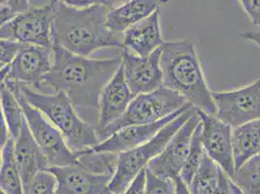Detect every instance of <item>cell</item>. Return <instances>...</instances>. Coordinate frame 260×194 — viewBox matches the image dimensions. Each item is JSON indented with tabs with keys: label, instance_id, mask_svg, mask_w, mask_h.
Returning <instances> with one entry per match:
<instances>
[{
	"label": "cell",
	"instance_id": "34",
	"mask_svg": "<svg viewBox=\"0 0 260 194\" xmlns=\"http://www.w3.org/2000/svg\"><path fill=\"white\" fill-rule=\"evenodd\" d=\"M2 82L3 81L0 80V83H2ZM10 138L11 137L9 134V130L7 127L6 121H5L2 110H1V105H0V146L3 148Z\"/></svg>",
	"mask_w": 260,
	"mask_h": 194
},
{
	"label": "cell",
	"instance_id": "43",
	"mask_svg": "<svg viewBox=\"0 0 260 194\" xmlns=\"http://www.w3.org/2000/svg\"><path fill=\"white\" fill-rule=\"evenodd\" d=\"M0 194H5L3 191H2V190H1V188H0Z\"/></svg>",
	"mask_w": 260,
	"mask_h": 194
},
{
	"label": "cell",
	"instance_id": "24",
	"mask_svg": "<svg viewBox=\"0 0 260 194\" xmlns=\"http://www.w3.org/2000/svg\"><path fill=\"white\" fill-rule=\"evenodd\" d=\"M230 180L243 194H259V154L243 163Z\"/></svg>",
	"mask_w": 260,
	"mask_h": 194
},
{
	"label": "cell",
	"instance_id": "33",
	"mask_svg": "<svg viewBox=\"0 0 260 194\" xmlns=\"http://www.w3.org/2000/svg\"><path fill=\"white\" fill-rule=\"evenodd\" d=\"M214 194H233L232 186H231V180L220 168H219V174H218V183H217V189L215 190Z\"/></svg>",
	"mask_w": 260,
	"mask_h": 194
},
{
	"label": "cell",
	"instance_id": "19",
	"mask_svg": "<svg viewBox=\"0 0 260 194\" xmlns=\"http://www.w3.org/2000/svg\"><path fill=\"white\" fill-rule=\"evenodd\" d=\"M169 0H128L109 10L106 26L110 31L122 34L126 29L159 10Z\"/></svg>",
	"mask_w": 260,
	"mask_h": 194
},
{
	"label": "cell",
	"instance_id": "10",
	"mask_svg": "<svg viewBox=\"0 0 260 194\" xmlns=\"http://www.w3.org/2000/svg\"><path fill=\"white\" fill-rule=\"evenodd\" d=\"M216 117L231 128L259 119V79L238 89L212 92Z\"/></svg>",
	"mask_w": 260,
	"mask_h": 194
},
{
	"label": "cell",
	"instance_id": "9",
	"mask_svg": "<svg viewBox=\"0 0 260 194\" xmlns=\"http://www.w3.org/2000/svg\"><path fill=\"white\" fill-rule=\"evenodd\" d=\"M53 63V49L23 44L14 59L6 65V81L43 92L44 82Z\"/></svg>",
	"mask_w": 260,
	"mask_h": 194
},
{
	"label": "cell",
	"instance_id": "2",
	"mask_svg": "<svg viewBox=\"0 0 260 194\" xmlns=\"http://www.w3.org/2000/svg\"><path fill=\"white\" fill-rule=\"evenodd\" d=\"M54 44L72 54L88 56L104 48L122 49V34L106 26L109 10L105 6L78 9L54 0Z\"/></svg>",
	"mask_w": 260,
	"mask_h": 194
},
{
	"label": "cell",
	"instance_id": "36",
	"mask_svg": "<svg viewBox=\"0 0 260 194\" xmlns=\"http://www.w3.org/2000/svg\"><path fill=\"white\" fill-rule=\"evenodd\" d=\"M16 14L14 12L11 11V9L7 6H2L0 7V27L8 22L10 21L12 18L15 16Z\"/></svg>",
	"mask_w": 260,
	"mask_h": 194
},
{
	"label": "cell",
	"instance_id": "16",
	"mask_svg": "<svg viewBox=\"0 0 260 194\" xmlns=\"http://www.w3.org/2000/svg\"><path fill=\"white\" fill-rule=\"evenodd\" d=\"M134 97L124 80L120 63L99 95L96 130H103L119 119Z\"/></svg>",
	"mask_w": 260,
	"mask_h": 194
},
{
	"label": "cell",
	"instance_id": "8",
	"mask_svg": "<svg viewBox=\"0 0 260 194\" xmlns=\"http://www.w3.org/2000/svg\"><path fill=\"white\" fill-rule=\"evenodd\" d=\"M54 2L16 14L0 27V38L53 49Z\"/></svg>",
	"mask_w": 260,
	"mask_h": 194
},
{
	"label": "cell",
	"instance_id": "40",
	"mask_svg": "<svg viewBox=\"0 0 260 194\" xmlns=\"http://www.w3.org/2000/svg\"><path fill=\"white\" fill-rule=\"evenodd\" d=\"M7 1L8 0H0V6H6L7 5Z\"/></svg>",
	"mask_w": 260,
	"mask_h": 194
},
{
	"label": "cell",
	"instance_id": "31",
	"mask_svg": "<svg viewBox=\"0 0 260 194\" xmlns=\"http://www.w3.org/2000/svg\"><path fill=\"white\" fill-rule=\"evenodd\" d=\"M250 21L255 25H259L260 4L259 0H239Z\"/></svg>",
	"mask_w": 260,
	"mask_h": 194
},
{
	"label": "cell",
	"instance_id": "22",
	"mask_svg": "<svg viewBox=\"0 0 260 194\" xmlns=\"http://www.w3.org/2000/svg\"><path fill=\"white\" fill-rule=\"evenodd\" d=\"M219 166L206 152L192 177L187 189L190 194H214L218 183Z\"/></svg>",
	"mask_w": 260,
	"mask_h": 194
},
{
	"label": "cell",
	"instance_id": "12",
	"mask_svg": "<svg viewBox=\"0 0 260 194\" xmlns=\"http://www.w3.org/2000/svg\"><path fill=\"white\" fill-rule=\"evenodd\" d=\"M190 107H193V106L189 103H185L184 106L180 110H178L177 112L155 122L123 127L121 130L116 131L112 135H110L105 140L99 142L96 146L89 149H85L83 151H77L74 154L78 158L79 156L87 153L111 152V153L119 154L120 152L132 150L142 144L146 143L147 141L152 139V137L161 130L163 126H165L171 120H173L179 115H181L186 109Z\"/></svg>",
	"mask_w": 260,
	"mask_h": 194
},
{
	"label": "cell",
	"instance_id": "37",
	"mask_svg": "<svg viewBox=\"0 0 260 194\" xmlns=\"http://www.w3.org/2000/svg\"><path fill=\"white\" fill-rule=\"evenodd\" d=\"M174 183H175L176 194H190L187 189V186L181 181L179 177L174 180Z\"/></svg>",
	"mask_w": 260,
	"mask_h": 194
},
{
	"label": "cell",
	"instance_id": "25",
	"mask_svg": "<svg viewBox=\"0 0 260 194\" xmlns=\"http://www.w3.org/2000/svg\"><path fill=\"white\" fill-rule=\"evenodd\" d=\"M204 152L205 151L203 149L201 139V124L199 122L192 133L188 153L179 175V178L186 186L189 184L192 177L194 176Z\"/></svg>",
	"mask_w": 260,
	"mask_h": 194
},
{
	"label": "cell",
	"instance_id": "5",
	"mask_svg": "<svg viewBox=\"0 0 260 194\" xmlns=\"http://www.w3.org/2000/svg\"><path fill=\"white\" fill-rule=\"evenodd\" d=\"M195 112V107L186 109L181 115L163 126L152 139L140 146L119 153L117 168L114 173L108 189L110 194H122L133 179L147 167L188 118Z\"/></svg>",
	"mask_w": 260,
	"mask_h": 194
},
{
	"label": "cell",
	"instance_id": "20",
	"mask_svg": "<svg viewBox=\"0 0 260 194\" xmlns=\"http://www.w3.org/2000/svg\"><path fill=\"white\" fill-rule=\"evenodd\" d=\"M259 119L231 130V146L235 170L251 157L259 154Z\"/></svg>",
	"mask_w": 260,
	"mask_h": 194
},
{
	"label": "cell",
	"instance_id": "38",
	"mask_svg": "<svg viewBox=\"0 0 260 194\" xmlns=\"http://www.w3.org/2000/svg\"><path fill=\"white\" fill-rule=\"evenodd\" d=\"M242 36L244 38H247L249 40L253 41L254 43L259 45V33H242Z\"/></svg>",
	"mask_w": 260,
	"mask_h": 194
},
{
	"label": "cell",
	"instance_id": "6",
	"mask_svg": "<svg viewBox=\"0 0 260 194\" xmlns=\"http://www.w3.org/2000/svg\"><path fill=\"white\" fill-rule=\"evenodd\" d=\"M185 99L161 86L149 93L138 94L132 99L123 115L103 130H96L98 139L105 140L123 127L155 122L182 108Z\"/></svg>",
	"mask_w": 260,
	"mask_h": 194
},
{
	"label": "cell",
	"instance_id": "35",
	"mask_svg": "<svg viewBox=\"0 0 260 194\" xmlns=\"http://www.w3.org/2000/svg\"><path fill=\"white\" fill-rule=\"evenodd\" d=\"M28 0H8L7 1V7L11 9L12 12L15 14L21 13V12L25 11L28 9Z\"/></svg>",
	"mask_w": 260,
	"mask_h": 194
},
{
	"label": "cell",
	"instance_id": "23",
	"mask_svg": "<svg viewBox=\"0 0 260 194\" xmlns=\"http://www.w3.org/2000/svg\"><path fill=\"white\" fill-rule=\"evenodd\" d=\"M0 105L10 137L15 140L21 131L24 118L20 103L4 82L0 83Z\"/></svg>",
	"mask_w": 260,
	"mask_h": 194
},
{
	"label": "cell",
	"instance_id": "21",
	"mask_svg": "<svg viewBox=\"0 0 260 194\" xmlns=\"http://www.w3.org/2000/svg\"><path fill=\"white\" fill-rule=\"evenodd\" d=\"M0 188L5 194H23L21 174L14 155V140L10 138L2 149Z\"/></svg>",
	"mask_w": 260,
	"mask_h": 194
},
{
	"label": "cell",
	"instance_id": "13",
	"mask_svg": "<svg viewBox=\"0 0 260 194\" xmlns=\"http://www.w3.org/2000/svg\"><path fill=\"white\" fill-rule=\"evenodd\" d=\"M195 110L200 119L201 139L204 151L231 179L235 171L231 146L232 128L216 116L200 109Z\"/></svg>",
	"mask_w": 260,
	"mask_h": 194
},
{
	"label": "cell",
	"instance_id": "29",
	"mask_svg": "<svg viewBox=\"0 0 260 194\" xmlns=\"http://www.w3.org/2000/svg\"><path fill=\"white\" fill-rule=\"evenodd\" d=\"M59 1H61L67 6L74 7L78 9L100 5V6H105L111 10L123 4L128 0H59Z\"/></svg>",
	"mask_w": 260,
	"mask_h": 194
},
{
	"label": "cell",
	"instance_id": "42",
	"mask_svg": "<svg viewBox=\"0 0 260 194\" xmlns=\"http://www.w3.org/2000/svg\"><path fill=\"white\" fill-rule=\"evenodd\" d=\"M4 66H5V65L0 64V70H1V69H2Z\"/></svg>",
	"mask_w": 260,
	"mask_h": 194
},
{
	"label": "cell",
	"instance_id": "41",
	"mask_svg": "<svg viewBox=\"0 0 260 194\" xmlns=\"http://www.w3.org/2000/svg\"><path fill=\"white\" fill-rule=\"evenodd\" d=\"M2 147L0 146V166H1V161H2Z\"/></svg>",
	"mask_w": 260,
	"mask_h": 194
},
{
	"label": "cell",
	"instance_id": "39",
	"mask_svg": "<svg viewBox=\"0 0 260 194\" xmlns=\"http://www.w3.org/2000/svg\"><path fill=\"white\" fill-rule=\"evenodd\" d=\"M231 186H232V191H233V194H243L241 192V190L239 189L238 187L233 183L232 181H231Z\"/></svg>",
	"mask_w": 260,
	"mask_h": 194
},
{
	"label": "cell",
	"instance_id": "11",
	"mask_svg": "<svg viewBox=\"0 0 260 194\" xmlns=\"http://www.w3.org/2000/svg\"><path fill=\"white\" fill-rule=\"evenodd\" d=\"M199 122L200 119L195 110L194 113L167 142L159 154L149 162L146 169L160 179L174 181L178 178L188 153L192 133Z\"/></svg>",
	"mask_w": 260,
	"mask_h": 194
},
{
	"label": "cell",
	"instance_id": "17",
	"mask_svg": "<svg viewBox=\"0 0 260 194\" xmlns=\"http://www.w3.org/2000/svg\"><path fill=\"white\" fill-rule=\"evenodd\" d=\"M163 43L158 10L122 33V50L138 56L150 55Z\"/></svg>",
	"mask_w": 260,
	"mask_h": 194
},
{
	"label": "cell",
	"instance_id": "3",
	"mask_svg": "<svg viewBox=\"0 0 260 194\" xmlns=\"http://www.w3.org/2000/svg\"><path fill=\"white\" fill-rule=\"evenodd\" d=\"M160 49L162 86L195 108L215 116L216 106L193 43L188 39L164 42Z\"/></svg>",
	"mask_w": 260,
	"mask_h": 194
},
{
	"label": "cell",
	"instance_id": "14",
	"mask_svg": "<svg viewBox=\"0 0 260 194\" xmlns=\"http://www.w3.org/2000/svg\"><path fill=\"white\" fill-rule=\"evenodd\" d=\"M160 54V48L148 56H138L122 50L120 58L123 76L134 96L152 92L162 86Z\"/></svg>",
	"mask_w": 260,
	"mask_h": 194
},
{
	"label": "cell",
	"instance_id": "30",
	"mask_svg": "<svg viewBox=\"0 0 260 194\" xmlns=\"http://www.w3.org/2000/svg\"><path fill=\"white\" fill-rule=\"evenodd\" d=\"M23 44L0 38V64L8 65L19 53Z\"/></svg>",
	"mask_w": 260,
	"mask_h": 194
},
{
	"label": "cell",
	"instance_id": "15",
	"mask_svg": "<svg viewBox=\"0 0 260 194\" xmlns=\"http://www.w3.org/2000/svg\"><path fill=\"white\" fill-rule=\"evenodd\" d=\"M47 170L55 178L56 194H110L108 185L113 175L92 172L79 160Z\"/></svg>",
	"mask_w": 260,
	"mask_h": 194
},
{
	"label": "cell",
	"instance_id": "27",
	"mask_svg": "<svg viewBox=\"0 0 260 194\" xmlns=\"http://www.w3.org/2000/svg\"><path fill=\"white\" fill-rule=\"evenodd\" d=\"M56 181L48 170L36 173L32 179L23 185V194H56Z\"/></svg>",
	"mask_w": 260,
	"mask_h": 194
},
{
	"label": "cell",
	"instance_id": "4",
	"mask_svg": "<svg viewBox=\"0 0 260 194\" xmlns=\"http://www.w3.org/2000/svg\"><path fill=\"white\" fill-rule=\"evenodd\" d=\"M19 87L24 99L41 112L61 133L67 146L74 153L92 148L100 142L96 128L80 119L74 106L64 93L38 92L22 85H19Z\"/></svg>",
	"mask_w": 260,
	"mask_h": 194
},
{
	"label": "cell",
	"instance_id": "28",
	"mask_svg": "<svg viewBox=\"0 0 260 194\" xmlns=\"http://www.w3.org/2000/svg\"><path fill=\"white\" fill-rule=\"evenodd\" d=\"M146 184L145 194H176L173 180L160 179L153 176L145 168Z\"/></svg>",
	"mask_w": 260,
	"mask_h": 194
},
{
	"label": "cell",
	"instance_id": "26",
	"mask_svg": "<svg viewBox=\"0 0 260 194\" xmlns=\"http://www.w3.org/2000/svg\"><path fill=\"white\" fill-rule=\"evenodd\" d=\"M118 153L94 152L78 157V160L92 172L114 175L118 163Z\"/></svg>",
	"mask_w": 260,
	"mask_h": 194
},
{
	"label": "cell",
	"instance_id": "18",
	"mask_svg": "<svg viewBox=\"0 0 260 194\" xmlns=\"http://www.w3.org/2000/svg\"><path fill=\"white\" fill-rule=\"evenodd\" d=\"M14 155L21 174L22 185L28 183L36 173L49 168L48 161L33 139L25 119L18 137L14 140Z\"/></svg>",
	"mask_w": 260,
	"mask_h": 194
},
{
	"label": "cell",
	"instance_id": "7",
	"mask_svg": "<svg viewBox=\"0 0 260 194\" xmlns=\"http://www.w3.org/2000/svg\"><path fill=\"white\" fill-rule=\"evenodd\" d=\"M4 84L14 92L22 108L23 118L33 139L46 157L49 168L73 164L78 161L74 152L69 149L61 133L44 117L43 114L32 107L22 94L17 83L4 81Z\"/></svg>",
	"mask_w": 260,
	"mask_h": 194
},
{
	"label": "cell",
	"instance_id": "32",
	"mask_svg": "<svg viewBox=\"0 0 260 194\" xmlns=\"http://www.w3.org/2000/svg\"><path fill=\"white\" fill-rule=\"evenodd\" d=\"M145 184H146V172L143 169L133 181L129 183L126 189L122 194H145Z\"/></svg>",
	"mask_w": 260,
	"mask_h": 194
},
{
	"label": "cell",
	"instance_id": "1",
	"mask_svg": "<svg viewBox=\"0 0 260 194\" xmlns=\"http://www.w3.org/2000/svg\"><path fill=\"white\" fill-rule=\"evenodd\" d=\"M120 57L92 59L72 54L54 44L53 63L44 82L43 93H64L74 108L98 110L99 95L119 69Z\"/></svg>",
	"mask_w": 260,
	"mask_h": 194
}]
</instances>
